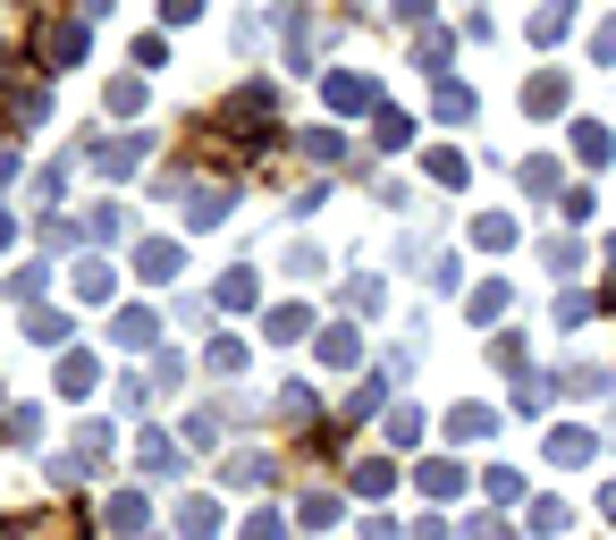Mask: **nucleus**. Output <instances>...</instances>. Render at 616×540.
I'll return each instance as SVG.
<instances>
[{"instance_id":"nucleus-1","label":"nucleus","mask_w":616,"mask_h":540,"mask_svg":"<svg viewBox=\"0 0 616 540\" xmlns=\"http://www.w3.org/2000/svg\"><path fill=\"white\" fill-rule=\"evenodd\" d=\"M178 220L186 228H220L228 220V187H186L178 194Z\"/></svg>"},{"instance_id":"nucleus-2","label":"nucleus","mask_w":616,"mask_h":540,"mask_svg":"<svg viewBox=\"0 0 616 540\" xmlns=\"http://www.w3.org/2000/svg\"><path fill=\"white\" fill-rule=\"evenodd\" d=\"M76 51H85V26H76V17H60V26H43V60H76Z\"/></svg>"},{"instance_id":"nucleus-3","label":"nucleus","mask_w":616,"mask_h":540,"mask_svg":"<svg viewBox=\"0 0 616 540\" xmlns=\"http://www.w3.org/2000/svg\"><path fill=\"white\" fill-rule=\"evenodd\" d=\"M523 110H541V119H549V110H566V76H532V85H523Z\"/></svg>"},{"instance_id":"nucleus-4","label":"nucleus","mask_w":616,"mask_h":540,"mask_svg":"<svg viewBox=\"0 0 616 540\" xmlns=\"http://www.w3.org/2000/svg\"><path fill=\"white\" fill-rule=\"evenodd\" d=\"M422 490H431V499H456V490H464V465H456V456H431V465H422Z\"/></svg>"},{"instance_id":"nucleus-5","label":"nucleus","mask_w":616,"mask_h":540,"mask_svg":"<svg viewBox=\"0 0 616 540\" xmlns=\"http://www.w3.org/2000/svg\"><path fill=\"white\" fill-rule=\"evenodd\" d=\"M135 271H144V279H178V245H169V237H153V245L135 254Z\"/></svg>"},{"instance_id":"nucleus-6","label":"nucleus","mask_w":616,"mask_h":540,"mask_svg":"<svg viewBox=\"0 0 616 540\" xmlns=\"http://www.w3.org/2000/svg\"><path fill=\"white\" fill-rule=\"evenodd\" d=\"M322 94H329V110H363V101H372V85H363V76H329Z\"/></svg>"},{"instance_id":"nucleus-7","label":"nucleus","mask_w":616,"mask_h":540,"mask_svg":"<svg viewBox=\"0 0 616 540\" xmlns=\"http://www.w3.org/2000/svg\"><path fill=\"white\" fill-rule=\"evenodd\" d=\"M26 338L34 347H68V313H26Z\"/></svg>"},{"instance_id":"nucleus-8","label":"nucleus","mask_w":616,"mask_h":540,"mask_svg":"<svg viewBox=\"0 0 616 540\" xmlns=\"http://www.w3.org/2000/svg\"><path fill=\"white\" fill-rule=\"evenodd\" d=\"M135 465H144V473H178V447H169L161 431H153V440L135 447Z\"/></svg>"},{"instance_id":"nucleus-9","label":"nucleus","mask_w":616,"mask_h":540,"mask_svg":"<svg viewBox=\"0 0 616 540\" xmlns=\"http://www.w3.org/2000/svg\"><path fill=\"white\" fill-rule=\"evenodd\" d=\"M322 363L347 372V363H355V329H322Z\"/></svg>"},{"instance_id":"nucleus-10","label":"nucleus","mask_w":616,"mask_h":540,"mask_svg":"<svg viewBox=\"0 0 616 540\" xmlns=\"http://www.w3.org/2000/svg\"><path fill=\"white\" fill-rule=\"evenodd\" d=\"M389 481H397V465H389V456H372V465H355V490H363V499H381Z\"/></svg>"},{"instance_id":"nucleus-11","label":"nucleus","mask_w":616,"mask_h":540,"mask_svg":"<svg viewBox=\"0 0 616 540\" xmlns=\"http://www.w3.org/2000/svg\"><path fill=\"white\" fill-rule=\"evenodd\" d=\"M60 388H68V397H85V388H94V355H68V363H60Z\"/></svg>"},{"instance_id":"nucleus-12","label":"nucleus","mask_w":616,"mask_h":540,"mask_svg":"<svg viewBox=\"0 0 616 540\" xmlns=\"http://www.w3.org/2000/svg\"><path fill=\"white\" fill-rule=\"evenodd\" d=\"M228 481H237V490H262V481H270V456H237V465H228Z\"/></svg>"},{"instance_id":"nucleus-13","label":"nucleus","mask_w":616,"mask_h":540,"mask_svg":"<svg viewBox=\"0 0 616 540\" xmlns=\"http://www.w3.org/2000/svg\"><path fill=\"white\" fill-rule=\"evenodd\" d=\"M549 456H557V465H583V456H591V431H557Z\"/></svg>"},{"instance_id":"nucleus-14","label":"nucleus","mask_w":616,"mask_h":540,"mask_svg":"<svg viewBox=\"0 0 616 540\" xmlns=\"http://www.w3.org/2000/svg\"><path fill=\"white\" fill-rule=\"evenodd\" d=\"M575 153L600 169V160H608V128H591V119H583V128H575Z\"/></svg>"},{"instance_id":"nucleus-15","label":"nucleus","mask_w":616,"mask_h":540,"mask_svg":"<svg viewBox=\"0 0 616 540\" xmlns=\"http://www.w3.org/2000/svg\"><path fill=\"white\" fill-rule=\"evenodd\" d=\"M76 296H110V262H76Z\"/></svg>"},{"instance_id":"nucleus-16","label":"nucleus","mask_w":616,"mask_h":540,"mask_svg":"<svg viewBox=\"0 0 616 540\" xmlns=\"http://www.w3.org/2000/svg\"><path fill=\"white\" fill-rule=\"evenodd\" d=\"M212 524H220V515H212V499H186V507H178V532H212Z\"/></svg>"},{"instance_id":"nucleus-17","label":"nucleus","mask_w":616,"mask_h":540,"mask_svg":"<svg viewBox=\"0 0 616 540\" xmlns=\"http://www.w3.org/2000/svg\"><path fill=\"white\" fill-rule=\"evenodd\" d=\"M381 144H389V153H397V144H414V119H406V110H381Z\"/></svg>"},{"instance_id":"nucleus-18","label":"nucleus","mask_w":616,"mask_h":540,"mask_svg":"<svg viewBox=\"0 0 616 540\" xmlns=\"http://www.w3.org/2000/svg\"><path fill=\"white\" fill-rule=\"evenodd\" d=\"M439 119H473V94H464V85H439Z\"/></svg>"},{"instance_id":"nucleus-19","label":"nucleus","mask_w":616,"mask_h":540,"mask_svg":"<svg viewBox=\"0 0 616 540\" xmlns=\"http://www.w3.org/2000/svg\"><path fill=\"white\" fill-rule=\"evenodd\" d=\"M153 338V313H119V347H144Z\"/></svg>"},{"instance_id":"nucleus-20","label":"nucleus","mask_w":616,"mask_h":540,"mask_svg":"<svg viewBox=\"0 0 616 540\" xmlns=\"http://www.w3.org/2000/svg\"><path fill=\"white\" fill-rule=\"evenodd\" d=\"M557 34H566V9H557V0H549V9L532 17V43H557Z\"/></svg>"},{"instance_id":"nucleus-21","label":"nucleus","mask_w":616,"mask_h":540,"mask_svg":"<svg viewBox=\"0 0 616 540\" xmlns=\"http://www.w3.org/2000/svg\"><path fill=\"white\" fill-rule=\"evenodd\" d=\"M110 524H119V532H135V524H144V499H135V490H128V499H110Z\"/></svg>"},{"instance_id":"nucleus-22","label":"nucleus","mask_w":616,"mask_h":540,"mask_svg":"<svg viewBox=\"0 0 616 540\" xmlns=\"http://www.w3.org/2000/svg\"><path fill=\"white\" fill-rule=\"evenodd\" d=\"M161 17H169V26H186V17H203V0H161Z\"/></svg>"},{"instance_id":"nucleus-23","label":"nucleus","mask_w":616,"mask_h":540,"mask_svg":"<svg viewBox=\"0 0 616 540\" xmlns=\"http://www.w3.org/2000/svg\"><path fill=\"white\" fill-rule=\"evenodd\" d=\"M245 540H288V532H279V515H254V524H245Z\"/></svg>"},{"instance_id":"nucleus-24","label":"nucleus","mask_w":616,"mask_h":540,"mask_svg":"<svg viewBox=\"0 0 616 540\" xmlns=\"http://www.w3.org/2000/svg\"><path fill=\"white\" fill-rule=\"evenodd\" d=\"M110 9H119V0H76V17H110Z\"/></svg>"},{"instance_id":"nucleus-25","label":"nucleus","mask_w":616,"mask_h":540,"mask_svg":"<svg viewBox=\"0 0 616 540\" xmlns=\"http://www.w3.org/2000/svg\"><path fill=\"white\" fill-rule=\"evenodd\" d=\"M414 540H448V524H439V515H431V524H422V532Z\"/></svg>"}]
</instances>
